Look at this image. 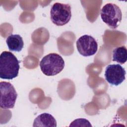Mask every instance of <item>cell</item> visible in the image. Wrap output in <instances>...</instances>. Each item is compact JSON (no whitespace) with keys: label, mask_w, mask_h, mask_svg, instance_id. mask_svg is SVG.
Segmentation results:
<instances>
[{"label":"cell","mask_w":127,"mask_h":127,"mask_svg":"<svg viewBox=\"0 0 127 127\" xmlns=\"http://www.w3.org/2000/svg\"><path fill=\"white\" fill-rule=\"evenodd\" d=\"M20 68L19 61L11 52H2L0 56V77L11 80L16 77Z\"/></svg>","instance_id":"6da1fadb"},{"label":"cell","mask_w":127,"mask_h":127,"mask_svg":"<svg viewBox=\"0 0 127 127\" xmlns=\"http://www.w3.org/2000/svg\"><path fill=\"white\" fill-rule=\"evenodd\" d=\"M42 72L47 76H54L61 72L64 67V61L57 53H50L44 57L40 62Z\"/></svg>","instance_id":"7a4b0ae2"},{"label":"cell","mask_w":127,"mask_h":127,"mask_svg":"<svg viewBox=\"0 0 127 127\" xmlns=\"http://www.w3.org/2000/svg\"><path fill=\"white\" fill-rule=\"evenodd\" d=\"M100 14L103 21L112 29L117 28L122 19L120 8L112 3H108L103 6Z\"/></svg>","instance_id":"3957f363"},{"label":"cell","mask_w":127,"mask_h":127,"mask_svg":"<svg viewBox=\"0 0 127 127\" xmlns=\"http://www.w3.org/2000/svg\"><path fill=\"white\" fill-rule=\"evenodd\" d=\"M71 17V6L69 4L56 2L52 6L50 18L55 25L63 26L69 21Z\"/></svg>","instance_id":"277c9868"},{"label":"cell","mask_w":127,"mask_h":127,"mask_svg":"<svg viewBox=\"0 0 127 127\" xmlns=\"http://www.w3.org/2000/svg\"><path fill=\"white\" fill-rule=\"evenodd\" d=\"M0 91V108L3 109L13 108L17 97V93L14 86L9 82L1 81Z\"/></svg>","instance_id":"5b68a950"},{"label":"cell","mask_w":127,"mask_h":127,"mask_svg":"<svg viewBox=\"0 0 127 127\" xmlns=\"http://www.w3.org/2000/svg\"><path fill=\"white\" fill-rule=\"evenodd\" d=\"M79 53L84 57L94 55L98 50V44L91 36L84 35L79 37L76 42Z\"/></svg>","instance_id":"8992f818"},{"label":"cell","mask_w":127,"mask_h":127,"mask_svg":"<svg viewBox=\"0 0 127 127\" xmlns=\"http://www.w3.org/2000/svg\"><path fill=\"white\" fill-rule=\"evenodd\" d=\"M126 72L125 68L119 64L108 65L105 69V77L110 84L118 86L125 79Z\"/></svg>","instance_id":"52a82bcc"},{"label":"cell","mask_w":127,"mask_h":127,"mask_svg":"<svg viewBox=\"0 0 127 127\" xmlns=\"http://www.w3.org/2000/svg\"><path fill=\"white\" fill-rule=\"evenodd\" d=\"M33 127H57V122L52 115L45 113L40 114L35 118Z\"/></svg>","instance_id":"ba28073f"},{"label":"cell","mask_w":127,"mask_h":127,"mask_svg":"<svg viewBox=\"0 0 127 127\" xmlns=\"http://www.w3.org/2000/svg\"><path fill=\"white\" fill-rule=\"evenodd\" d=\"M6 43L10 51L19 52L22 50L24 46L22 38L18 34H11L7 37Z\"/></svg>","instance_id":"9c48e42d"},{"label":"cell","mask_w":127,"mask_h":127,"mask_svg":"<svg viewBox=\"0 0 127 127\" xmlns=\"http://www.w3.org/2000/svg\"><path fill=\"white\" fill-rule=\"evenodd\" d=\"M127 60V50L125 46L119 47L113 51V61L121 64H125Z\"/></svg>","instance_id":"30bf717a"},{"label":"cell","mask_w":127,"mask_h":127,"mask_svg":"<svg viewBox=\"0 0 127 127\" xmlns=\"http://www.w3.org/2000/svg\"><path fill=\"white\" fill-rule=\"evenodd\" d=\"M80 123V124H79L77 126L78 127H92L91 125L90 124V122L87 120L85 119H82V118H80V119H77L76 120H75L74 121H73L72 123H71L70 125H69V127H71V126H73L74 127L75 125Z\"/></svg>","instance_id":"8fae6325"}]
</instances>
